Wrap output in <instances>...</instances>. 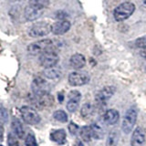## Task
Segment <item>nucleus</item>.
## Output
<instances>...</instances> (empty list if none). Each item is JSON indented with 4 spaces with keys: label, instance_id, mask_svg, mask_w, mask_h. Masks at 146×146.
Instances as JSON below:
<instances>
[{
    "label": "nucleus",
    "instance_id": "1",
    "mask_svg": "<svg viewBox=\"0 0 146 146\" xmlns=\"http://www.w3.org/2000/svg\"><path fill=\"white\" fill-rule=\"evenodd\" d=\"M135 10V6L132 3L125 2L122 3L114 9L113 16L115 20L118 22L124 21L127 18H129Z\"/></svg>",
    "mask_w": 146,
    "mask_h": 146
},
{
    "label": "nucleus",
    "instance_id": "2",
    "mask_svg": "<svg viewBox=\"0 0 146 146\" xmlns=\"http://www.w3.org/2000/svg\"><path fill=\"white\" fill-rule=\"evenodd\" d=\"M52 41L50 39H41L31 43L27 47V51L30 55H41L46 51L52 50Z\"/></svg>",
    "mask_w": 146,
    "mask_h": 146
},
{
    "label": "nucleus",
    "instance_id": "3",
    "mask_svg": "<svg viewBox=\"0 0 146 146\" xmlns=\"http://www.w3.org/2000/svg\"><path fill=\"white\" fill-rule=\"evenodd\" d=\"M137 121V111L135 108H131L126 111L124 117L122 120L121 128L123 132L125 133H130L133 130V127Z\"/></svg>",
    "mask_w": 146,
    "mask_h": 146
},
{
    "label": "nucleus",
    "instance_id": "4",
    "mask_svg": "<svg viewBox=\"0 0 146 146\" xmlns=\"http://www.w3.org/2000/svg\"><path fill=\"white\" fill-rule=\"evenodd\" d=\"M30 102L34 107L38 109H43L46 107H49L54 103V98L49 93H46L42 95H35L30 97Z\"/></svg>",
    "mask_w": 146,
    "mask_h": 146
},
{
    "label": "nucleus",
    "instance_id": "5",
    "mask_svg": "<svg viewBox=\"0 0 146 146\" xmlns=\"http://www.w3.org/2000/svg\"><path fill=\"white\" fill-rule=\"evenodd\" d=\"M21 116L23 121H24L27 124L34 125L38 123L40 121V116L38 115V113L36 112L35 109L29 106H23L20 109Z\"/></svg>",
    "mask_w": 146,
    "mask_h": 146
},
{
    "label": "nucleus",
    "instance_id": "6",
    "mask_svg": "<svg viewBox=\"0 0 146 146\" xmlns=\"http://www.w3.org/2000/svg\"><path fill=\"white\" fill-rule=\"evenodd\" d=\"M49 32H51V26L48 23L38 22L30 27L29 34L33 38H41V36L48 35Z\"/></svg>",
    "mask_w": 146,
    "mask_h": 146
},
{
    "label": "nucleus",
    "instance_id": "7",
    "mask_svg": "<svg viewBox=\"0 0 146 146\" xmlns=\"http://www.w3.org/2000/svg\"><path fill=\"white\" fill-rule=\"evenodd\" d=\"M58 60H59L58 55L55 51H53V50L46 51L43 54H41L39 57L40 65L44 67L45 68L55 67L58 62Z\"/></svg>",
    "mask_w": 146,
    "mask_h": 146
},
{
    "label": "nucleus",
    "instance_id": "8",
    "mask_svg": "<svg viewBox=\"0 0 146 146\" xmlns=\"http://www.w3.org/2000/svg\"><path fill=\"white\" fill-rule=\"evenodd\" d=\"M49 84L41 77L35 78L33 81H32L31 90L33 94L35 95H42L46 93H49Z\"/></svg>",
    "mask_w": 146,
    "mask_h": 146
},
{
    "label": "nucleus",
    "instance_id": "9",
    "mask_svg": "<svg viewBox=\"0 0 146 146\" xmlns=\"http://www.w3.org/2000/svg\"><path fill=\"white\" fill-rule=\"evenodd\" d=\"M90 81V76L86 72L74 71L68 76V83L71 86H83Z\"/></svg>",
    "mask_w": 146,
    "mask_h": 146
},
{
    "label": "nucleus",
    "instance_id": "10",
    "mask_svg": "<svg viewBox=\"0 0 146 146\" xmlns=\"http://www.w3.org/2000/svg\"><path fill=\"white\" fill-rule=\"evenodd\" d=\"M115 92V88L112 86H106L102 88L100 90H99L95 95L96 102L100 104H103L107 102L108 100H110L112 95Z\"/></svg>",
    "mask_w": 146,
    "mask_h": 146
},
{
    "label": "nucleus",
    "instance_id": "11",
    "mask_svg": "<svg viewBox=\"0 0 146 146\" xmlns=\"http://www.w3.org/2000/svg\"><path fill=\"white\" fill-rule=\"evenodd\" d=\"M145 131L143 128L138 127L134 130L131 139V146H143L145 143Z\"/></svg>",
    "mask_w": 146,
    "mask_h": 146
},
{
    "label": "nucleus",
    "instance_id": "12",
    "mask_svg": "<svg viewBox=\"0 0 146 146\" xmlns=\"http://www.w3.org/2000/svg\"><path fill=\"white\" fill-rule=\"evenodd\" d=\"M44 12V9L38 8L29 5L25 8V17L29 21H34L39 18Z\"/></svg>",
    "mask_w": 146,
    "mask_h": 146
},
{
    "label": "nucleus",
    "instance_id": "13",
    "mask_svg": "<svg viewBox=\"0 0 146 146\" xmlns=\"http://www.w3.org/2000/svg\"><path fill=\"white\" fill-rule=\"evenodd\" d=\"M70 29V22L67 20L58 21L51 26V32L55 35H63Z\"/></svg>",
    "mask_w": 146,
    "mask_h": 146
},
{
    "label": "nucleus",
    "instance_id": "14",
    "mask_svg": "<svg viewBox=\"0 0 146 146\" xmlns=\"http://www.w3.org/2000/svg\"><path fill=\"white\" fill-rule=\"evenodd\" d=\"M70 64L73 68H75V70H80V68H82L85 66L86 58L82 54L76 53L71 56L70 59Z\"/></svg>",
    "mask_w": 146,
    "mask_h": 146
},
{
    "label": "nucleus",
    "instance_id": "15",
    "mask_svg": "<svg viewBox=\"0 0 146 146\" xmlns=\"http://www.w3.org/2000/svg\"><path fill=\"white\" fill-rule=\"evenodd\" d=\"M120 119V113L117 110L111 109L105 112L104 114V121L108 125H114L118 122Z\"/></svg>",
    "mask_w": 146,
    "mask_h": 146
},
{
    "label": "nucleus",
    "instance_id": "16",
    "mask_svg": "<svg viewBox=\"0 0 146 146\" xmlns=\"http://www.w3.org/2000/svg\"><path fill=\"white\" fill-rule=\"evenodd\" d=\"M66 138H67L66 131L63 129L56 130V131H52L51 134H50V139H51V141L57 143L58 144H64L65 143Z\"/></svg>",
    "mask_w": 146,
    "mask_h": 146
},
{
    "label": "nucleus",
    "instance_id": "17",
    "mask_svg": "<svg viewBox=\"0 0 146 146\" xmlns=\"http://www.w3.org/2000/svg\"><path fill=\"white\" fill-rule=\"evenodd\" d=\"M11 127L15 132L16 136H17L18 138H23V136L25 134V131H24V127H23L21 121L18 120L17 118H13L12 119V122H11Z\"/></svg>",
    "mask_w": 146,
    "mask_h": 146
},
{
    "label": "nucleus",
    "instance_id": "18",
    "mask_svg": "<svg viewBox=\"0 0 146 146\" xmlns=\"http://www.w3.org/2000/svg\"><path fill=\"white\" fill-rule=\"evenodd\" d=\"M43 75L49 80H57L58 78H60L61 70L56 67L45 68V70L43 71Z\"/></svg>",
    "mask_w": 146,
    "mask_h": 146
},
{
    "label": "nucleus",
    "instance_id": "19",
    "mask_svg": "<svg viewBox=\"0 0 146 146\" xmlns=\"http://www.w3.org/2000/svg\"><path fill=\"white\" fill-rule=\"evenodd\" d=\"M80 134L81 136L82 140L84 141H90L92 137V131H91V127L90 126H83L80 131Z\"/></svg>",
    "mask_w": 146,
    "mask_h": 146
},
{
    "label": "nucleus",
    "instance_id": "20",
    "mask_svg": "<svg viewBox=\"0 0 146 146\" xmlns=\"http://www.w3.org/2000/svg\"><path fill=\"white\" fill-rule=\"evenodd\" d=\"M94 108L90 103H85L83 104L81 110H80V114L83 118H90L93 114Z\"/></svg>",
    "mask_w": 146,
    "mask_h": 146
},
{
    "label": "nucleus",
    "instance_id": "21",
    "mask_svg": "<svg viewBox=\"0 0 146 146\" xmlns=\"http://www.w3.org/2000/svg\"><path fill=\"white\" fill-rule=\"evenodd\" d=\"M119 139L120 138H119V134L117 131H111L107 138V146H117Z\"/></svg>",
    "mask_w": 146,
    "mask_h": 146
},
{
    "label": "nucleus",
    "instance_id": "22",
    "mask_svg": "<svg viewBox=\"0 0 146 146\" xmlns=\"http://www.w3.org/2000/svg\"><path fill=\"white\" fill-rule=\"evenodd\" d=\"M91 131H92V137L95 139H102L103 136V131L102 127L98 124H92L90 126Z\"/></svg>",
    "mask_w": 146,
    "mask_h": 146
},
{
    "label": "nucleus",
    "instance_id": "23",
    "mask_svg": "<svg viewBox=\"0 0 146 146\" xmlns=\"http://www.w3.org/2000/svg\"><path fill=\"white\" fill-rule=\"evenodd\" d=\"M53 117L55 120H57L60 122H67L68 121V115L67 113L61 111V110H58V111H56L53 113Z\"/></svg>",
    "mask_w": 146,
    "mask_h": 146
},
{
    "label": "nucleus",
    "instance_id": "24",
    "mask_svg": "<svg viewBox=\"0 0 146 146\" xmlns=\"http://www.w3.org/2000/svg\"><path fill=\"white\" fill-rule=\"evenodd\" d=\"M49 0H29V5L38 8L44 9L48 6Z\"/></svg>",
    "mask_w": 146,
    "mask_h": 146
},
{
    "label": "nucleus",
    "instance_id": "25",
    "mask_svg": "<svg viewBox=\"0 0 146 146\" xmlns=\"http://www.w3.org/2000/svg\"><path fill=\"white\" fill-rule=\"evenodd\" d=\"M81 99V94L80 93V91L78 90H71L68 93V100H75V102H80Z\"/></svg>",
    "mask_w": 146,
    "mask_h": 146
},
{
    "label": "nucleus",
    "instance_id": "26",
    "mask_svg": "<svg viewBox=\"0 0 146 146\" xmlns=\"http://www.w3.org/2000/svg\"><path fill=\"white\" fill-rule=\"evenodd\" d=\"M25 143H26V146H36L38 143H36V138L33 133H29L26 138V141H25Z\"/></svg>",
    "mask_w": 146,
    "mask_h": 146
},
{
    "label": "nucleus",
    "instance_id": "27",
    "mask_svg": "<svg viewBox=\"0 0 146 146\" xmlns=\"http://www.w3.org/2000/svg\"><path fill=\"white\" fill-rule=\"evenodd\" d=\"M79 104H80V102H75V100H68V102L67 103V109H68V111H70V112L76 111L78 107H79Z\"/></svg>",
    "mask_w": 146,
    "mask_h": 146
},
{
    "label": "nucleus",
    "instance_id": "28",
    "mask_svg": "<svg viewBox=\"0 0 146 146\" xmlns=\"http://www.w3.org/2000/svg\"><path fill=\"white\" fill-rule=\"evenodd\" d=\"M7 143H8V146H18V141L16 138L15 135L12 133H9L7 136Z\"/></svg>",
    "mask_w": 146,
    "mask_h": 146
},
{
    "label": "nucleus",
    "instance_id": "29",
    "mask_svg": "<svg viewBox=\"0 0 146 146\" xmlns=\"http://www.w3.org/2000/svg\"><path fill=\"white\" fill-rule=\"evenodd\" d=\"M135 45L138 48H146V36H141V38H139L135 41Z\"/></svg>",
    "mask_w": 146,
    "mask_h": 146
},
{
    "label": "nucleus",
    "instance_id": "30",
    "mask_svg": "<svg viewBox=\"0 0 146 146\" xmlns=\"http://www.w3.org/2000/svg\"><path fill=\"white\" fill-rule=\"evenodd\" d=\"M7 118H8V112L7 111V109L4 107H0V121L6 122L7 121Z\"/></svg>",
    "mask_w": 146,
    "mask_h": 146
},
{
    "label": "nucleus",
    "instance_id": "31",
    "mask_svg": "<svg viewBox=\"0 0 146 146\" xmlns=\"http://www.w3.org/2000/svg\"><path fill=\"white\" fill-rule=\"evenodd\" d=\"M68 131H70V132L72 135H75L79 131V126L75 124L74 122H70V125H68Z\"/></svg>",
    "mask_w": 146,
    "mask_h": 146
},
{
    "label": "nucleus",
    "instance_id": "32",
    "mask_svg": "<svg viewBox=\"0 0 146 146\" xmlns=\"http://www.w3.org/2000/svg\"><path fill=\"white\" fill-rule=\"evenodd\" d=\"M67 17H68V14L65 11H62V10H59V11L56 12V15H55V17H56L57 19H58L59 21L64 20Z\"/></svg>",
    "mask_w": 146,
    "mask_h": 146
},
{
    "label": "nucleus",
    "instance_id": "33",
    "mask_svg": "<svg viewBox=\"0 0 146 146\" xmlns=\"http://www.w3.org/2000/svg\"><path fill=\"white\" fill-rule=\"evenodd\" d=\"M3 136H4V126L2 121H0V141L3 140Z\"/></svg>",
    "mask_w": 146,
    "mask_h": 146
},
{
    "label": "nucleus",
    "instance_id": "34",
    "mask_svg": "<svg viewBox=\"0 0 146 146\" xmlns=\"http://www.w3.org/2000/svg\"><path fill=\"white\" fill-rule=\"evenodd\" d=\"M140 55L143 58H146V48H143L141 51L140 52Z\"/></svg>",
    "mask_w": 146,
    "mask_h": 146
},
{
    "label": "nucleus",
    "instance_id": "35",
    "mask_svg": "<svg viewBox=\"0 0 146 146\" xmlns=\"http://www.w3.org/2000/svg\"><path fill=\"white\" fill-rule=\"evenodd\" d=\"M63 100H64V96L62 93H59L58 94V100H59V102H63Z\"/></svg>",
    "mask_w": 146,
    "mask_h": 146
},
{
    "label": "nucleus",
    "instance_id": "36",
    "mask_svg": "<svg viewBox=\"0 0 146 146\" xmlns=\"http://www.w3.org/2000/svg\"><path fill=\"white\" fill-rule=\"evenodd\" d=\"M76 146H83V144H82L81 141H77V143H76Z\"/></svg>",
    "mask_w": 146,
    "mask_h": 146
},
{
    "label": "nucleus",
    "instance_id": "37",
    "mask_svg": "<svg viewBox=\"0 0 146 146\" xmlns=\"http://www.w3.org/2000/svg\"><path fill=\"white\" fill-rule=\"evenodd\" d=\"M0 146H1V145H0Z\"/></svg>",
    "mask_w": 146,
    "mask_h": 146
}]
</instances>
